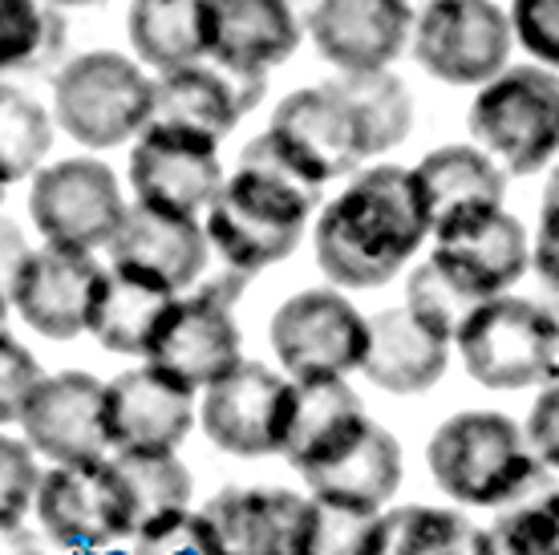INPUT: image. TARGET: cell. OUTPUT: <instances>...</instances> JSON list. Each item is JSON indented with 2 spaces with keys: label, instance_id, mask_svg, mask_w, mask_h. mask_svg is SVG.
I'll return each instance as SVG.
<instances>
[{
  "label": "cell",
  "instance_id": "6da1fadb",
  "mask_svg": "<svg viewBox=\"0 0 559 555\" xmlns=\"http://www.w3.org/2000/svg\"><path fill=\"white\" fill-rule=\"evenodd\" d=\"M430 236L426 203L409 167H361L329 199L312 227L317 264L333 288H381Z\"/></svg>",
  "mask_w": 559,
  "mask_h": 555
},
{
  "label": "cell",
  "instance_id": "7a4b0ae2",
  "mask_svg": "<svg viewBox=\"0 0 559 555\" xmlns=\"http://www.w3.org/2000/svg\"><path fill=\"white\" fill-rule=\"evenodd\" d=\"M321 199L324 187L308 182L267 134H255L203 211L207 248L219 251L227 272L252 280L300 248Z\"/></svg>",
  "mask_w": 559,
  "mask_h": 555
},
{
  "label": "cell",
  "instance_id": "3957f363",
  "mask_svg": "<svg viewBox=\"0 0 559 555\" xmlns=\"http://www.w3.org/2000/svg\"><path fill=\"white\" fill-rule=\"evenodd\" d=\"M433 483L466 507H507L551 483V471L532 459L523 426L499 410H462L433 430L426 446Z\"/></svg>",
  "mask_w": 559,
  "mask_h": 555
},
{
  "label": "cell",
  "instance_id": "277c9868",
  "mask_svg": "<svg viewBox=\"0 0 559 555\" xmlns=\"http://www.w3.org/2000/svg\"><path fill=\"white\" fill-rule=\"evenodd\" d=\"M154 78L118 49L70 57L53 78V130L85 151L127 146L151 126Z\"/></svg>",
  "mask_w": 559,
  "mask_h": 555
},
{
  "label": "cell",
  "instance_id": "5b68a950",
  "mask_svg": "<svg viewBox=\"0 0 559 555\" xmlns=\"http://www.w3.org/2000/svg\"><path fill=\"white\" fill-rule=\"evenodd\" d=\"M471 139L503 175H535L556 158L559 146V85L556 70L507 66L478 85L471 114Z\"/></svg>",
  "mask_w": 559,
  "mask_h": 555
},
{
  "label": "cell",
  "instance_id": "8992f818",
  "mask_svg": "<svg viewBox=\"0 0 559 555\" xmlns=\"http://www.w3.org/2000/svg\"><path fill=\"white\" fill-rule=\"evenodd\" d=\"M248 276L227 272L199 284L191 296H175L158 324L146 365L179 381L182 389H207L243 362V341L236 324V300Z\"/></svg>",
  "mask_w": 559,
  "mask_h": 555
},
{
  "label": "cell",
  "instance_id": "52a82bcc",
  "mask_svg": "<svg viewBox=\"0 0 559 555\" xmlns=\"http://www.w3.org/2000/svg\"><path fill=\"white\" fill-rule=\"evenodd\" d=\"M454 345L466 374L483 389L551 386L556 377V317L523 296H495L478 305L459 329Z\"/></svg>",
  "mask_w": 559,
  "mask_h": 555
},
{
  "label": "cell",
  "instance_id": "ba28073f",
  "mask_svg": "<svg viewBox=\"0 0 559 555\" xmlns=\"http://www.w3.org/2000/svg\"><path fill=\"white\" fill-rule=\"evenodd\" d=\"M511 25L495 0H426L414 13L409 54L433 82L487 85L511 66Z\"/></svg>",
  "mask_w": 559,
  "mask_h": 555
},
{
  "label": "cell",
  "instance_id": "9c48e42d",
  "mask_svg": "<svg viewBox=\"0 0 559 555\" xmlns=\"http://www.w3.org/2000/svg\"><path fill=\"white\" fill-rule=\"evenodd\" d=\"M264 134L317 187L357 175L369 163V139H365L361 114L336 82L293 90L276 106Z\"/></svg>",
  "mask_w": 559,
  "mask_h": 555
},
{
  "label": "cell",
  "instance_id": "30bf717a",
  "mask_svg": "<svg viewBox=\"0 0 559 555\" xmlns=\"http://www.w3.org/2000/svg\"><path fill=\"white\" fill-rule=\"evenodd\" d=\"M122 215H127L122 182L94 154H73V158L49 163L33 175L28 220L53 248L94 256L114 239Z\"/></svg>",
  "mask_w": 559,
  "mask_h": 555
},
{
  "label": "cell",
  "instance_id": "8fae6325",
  "mask_svg": "<svg viewBox=\"0 0 559 555\" xmlns=\"http://www.w3.org/2000/svg\"><path fill=\"white\" fill-rule=\"evenodd\" d=\"M308 499L280 486H227L182 523L195 555H300Z\"/></svg>",
  "mask_w": 559,
  "mask_h": 555
},
{
  "label": "cell",
  "instance_id": "7c38bea8",
  "mask_svg": "<svg viewBox=\"0 0 559 555\" xmlns=\"http://www.w3.org/2000/svg\"><path fill=\"white\" fill-rule=\"evenodd\" d=\"M127 175L139 208L199 220L211 208L215 191L224 187V158L219 142L179 126L151 122L130 146Z\"/></svg>",
  "mask_w": 559,
  "mask_h": 555
},
{
  "label": "cell",
  "instance_id": "4fadbf2b",
  "mask_svg": "<svg viewBox=\"0 0 559 555\" xmlns=\"http://www.w3.org/2000/svg\"><path fill=\"white\" fill-rule=\"evenodd\" d=\"M272 349L296 381L345 377L365 362V317L336 288L296 292L272 317Z\"/></svg>",
  "mask_w": 559,
  "mask_h": 555
},
{
  "label": "cell",
  "instance_id": "5bb4252c",
  "mask_svg": "<svg viewBox=\"0 0 559 555\" xmlns=\"http://www.w3.org/2000/svg\"><path fill=\"white\" fill-rule=\"evenodd\" d=\"M37 519L61 547H110L130 540V499L110 459L66 462L41 474Z\"/></svg>",
  "mask_w": 559,
  "mask_h": 555
},
{
  "label": "cell",
  "instance_id": "9a60e30c",
  "mask_svg": "<svg viewBox=\"0 0 559 555\" xmlns=\"http://www.w3.org/2000/svg\"><path fill=\"white\" fill-rule=\"evenodd\" d=\"M293 414V381L260 362H239L203 393L199 422L207 438L231 459L280 454Z\"/></svg>",
  "mask_w": 559,
  "mask_h": 555
},
{
  "label": "cell",
  "instance_id": "2e32d148",
  "mask_svg": "<svg viewBox=\"0 0 559 555\" xmlns=\"http://www.w3.org/2000/svg\"><path fill=\"white\" fill-rule=\"evenodd\" d=\"M21 426L28 450L57 467L106 459V381L82 369L41 377L21 410Z\"/></svg>",
  "mask_w": 559,
  "mask_h": 555
},
{
  "label": "cell",
  "instance_id": "e0dca14e",
  "mask_svg": "<svg viewBox=\"0 0 559 555\" xmlns=\"http://www.w3.org/2000/svg\"><path fill=\"white\" fill-rule=\"evenodd\" d=\"M317 54L336 73H378L409 49V0H312L305 21Z\"/></svg>",
  "mask_w": 559,
  "mask_h": 555
},
{
  "label": "cell",
  "instance_id": "ac0fdd59",
  "mask_svg": "<svg viewBox=\"0 0 559 555\" xmlns=\"http://www.w3.org/2000/svg\"><path fill=\"white\" fill-rule=\"evenodd\" d=\"M195 426V393L151 365L106 381V442L127 454H175Z\"/></svg>",
  "mask_w": 559,
  "mask_h": 555
},
{
  "label": "cell",
  "instance_id": "d6986e66",
  "mask_svg": "<svg viewBox=\"0 0 559 555\" xmlns=\"http://www.w3.org/2000/svg\"><path fill=\"white\" fill-rule=\"evenodd\" d=\"M102 272L106 268L90 251L53 248V244L33 248L16 280L13 308L33 333L49 341H73L85 333Z\"/></svg>",
  "mask_w": 559,
  "mask_h": 555
},
{
  "label": "cell",
  "instance_id": "ffe728a7",
  "mask_svg": "<svg viewBox=\"0 0 559 555\" xmlns=\"http://www.w3.org/2000/svg\"><path fill=\"white\" fill-rule=\"evenodd\" d=\"M267 94V78H239L211 61L154 78L151 122L179 126L211 142H224L243 114H252Z\"/></svg>",
  "mask_w": 559,
  "mask_h": 555
},
{
  "label": "cell",
  "instance_id": "44dd1931",
  "mask_svg": "<svg viewBox=\"0 0 559 555\" xmlns=\"http://www.w3.org/2000/svg\"><path fill=\"white\" fill-rule=\"evenodd\" d=\"M110 251V268L134 272V276L154 280L167 292H187L203 276L207 268V236L199 220H179V215H163L151 208H127L114 239L106 244Z\"/></svg>",
  "mask_w": 559,
  "mask_h": 555
},
{
  "label": "cell",
  "instance_id": "7402d4cb",
  "mask_svg": "<svg viewBox=\"0 0 559 555\" xmlns=\"http://www.w3.org/2000/svg\"><path fill=\"white\" fill-rule=\"evenodd\" d=\"M433 256L471 292H478L483 300H495L523 280L532 264V244L511 211L495 208L433 232Z\"/></svg>",
  "mask_w": 559,
  "mask_h": 555
},
{
  "label": "cell",
  "instance_id": "603a6c76",
  "mask_svg": "<svg viewBox=\"0 0 559 555\" xmlns=\"http://www.w3.org/2000/svg\"><path fill=\"white\" fill-rule=\"evenodd\" d=\"M211 66L239 78H267L300 45V16L288 0H207Z\"/></svg>",
  "mask_w": 559,
  "mask_h": 555
},
{
  "label": "cell",
  "instance_id": "cb8c5ba5",
  "mask_svg": "<svg viewBox=\"0 0 559 555\" xmlns=\"http://www.w3.org/2000/svg\"><path fill=\"white\" fill-rule=\"evenodd\" d=\"M373 417L365 414L361 398L353 393L345 377H308L293 381V414L280 454L293 471H321L341 459L365 434Z\"/></svg>",
  "mask_w": 559,
  "mask_h": 555
},
{
  "label": "cell",
  "instance_id": "d4e9b609",
  "mask_svg": "<svg viewBox=\"0 0 559 555\" xmlns=\"http://www.w3.org/2000/svg\"><path fill=\"white\" fill-rule=\"evenodd\" d=\"M114 471L130 499V543L139 555H167L182 547V523L191 515V471L175 454H114Z\"/></svg>",
  "mask_w": 559,
  "mask_h": 555
},
{
  "label": "cell",
  "instance_id": "484cf974",
  "mask_svg": "<svg viewBox=\"0 0 559 555\" xmlns=\"http://www.w3.org/2000/svg\"><path fill=\"white\" fill-rule=\"evenodd\" d=\"M450 365V345L421 329L406 308H385L365 317L361 374L385 393L414 398L442 381Z\"/></svg>",
  "mask_w": 559,
  "mask_h": 555
},
{
  "label": "cell",
  "instance_id": "4316f807",
  "mask_svg": "<svg viewBox=\"0 0 559 555\" xmlns=\"http://www.w3.org/2000/svg\"><path fill=\"white\" fill-rule=\"evenodd\" d=\"M414 182H418L421 203H426L430 236L450 223L471 220L478 211L503 208L507 194V175L495 158L478 151L475 142H450V146L430 151L414 167Z\"/></svg>",
  "mask_w": 559,
  "mask_h": 555
},
{
  "label": "cell",
  "instance_id": "83f0119b",
  "mask_svg": "<svg viewBox=\"0 0 559 555\" xmlns=\"http://www.w3.org/2000/svg\"><path fill=\"white\" fill-rule=\"evenodd\" d=\"M127 37L142 70L170 73L211 57L207 0H130Z\"/></svg>",
  "mask_w": 559,
  "mask_h": 555
},
{
  "label": "cell",
  "instance_id": "f1b7e54d",
  "mask_svg": "<svg viewBox=\"0 0 559 555\" xmlns=\"http://www.w3.org/2000/svg\"><path fill=\"white\" fill-rule=\"evenodd\" d=\"M170 300H175V292L158 288L154 280L122 272V268H106L90 320H85V333L110 353L146 357Z\"/></svg>",
  "mask_w": 559,
  "mask_h": 555
},
{
  "label": "cell",
  "instance_id": "f546056e",
  "mask_svg": "<svg viewBox=\"0 0 559 555\" xmlns=\"http://www.w3.org/2000/svg\"><path fill=\"white\" fill-rule=\"evenodd\" d=\"M305 483L312 495L349 503L365 511H381L402 486V442L385 426L369 422L357 442L321 471H308Z\"/></svg>",
  "mask_w": 559,
  "mask_h": 555
},
{
  "label": "cell",
  "instance_id": "4dcf8cb0",
  "mask_svg": "<svg viewBox=\"0 0 559 555\" xmlns=\"http://www.w3.org/2000/svg\"><path fill=\"white\" fill-rule=\"evenodd\" d=\"M478 528L450 507H393L381 515L373 555H475Z\"/></svg>",
  "mask_w": 559,
  "mask_h": 555
},
{
  "label": "cell",
  "instance_id": "1f68e13d",
  "mask_svg": "<svg viewBox=\"0 0 559 555\" xmlns=\"http://www.w3.org/2000/svg\"><path fill=\"white\" fill-rule=\"evenodd\" d=\"M349 102L357 106L365 122V139H369V158L397 151L414 130V97L406 82L393 70L378 73H336L333 78Z\"/></svg>",
  "mask_w": 559,
  "mask_h": 555
},
{
  "label": "cell",
  "instance_id": "d6a6232c",
  "mask_svg": "<svg viewBox=\"0 0 559 555\" xmlns=\"http://www.w3.org/2000/svg\"><path fill=\"white\" fill-rule=\"evenodd\" d=\"M66 45V16L41 0H0V82L45 70Z\"/></svg>",
  "mask_w": 559,
  "mask_h": 555
},
{
  "label": "cell",
  "instance_id": "836d02e7",
  "mask_svg": "<svg viewBox=\"0 0 559 555\" xmlns=\"http://www.w3.org/2000/svg\"><path fill=\"white\" fill-rule=\"evenodd\" d=\"M53 146V118L13 82H0V179L21 182L45 167Z\"/></svg>",
  "mask_w": 559,
  "mask_h": 555
},
{
  "label": "cell",
  "instance_id": "e575fe53",
  "mask_svg": "<svg viewBox=\"0 0 559 555\" xmlns=\"http://www.w3.org/2000/svg\"><path fill=\"white\" fill-rule=\"evenodd\" d=\"M475 555H559L556 483L499 507L487 531L478 528Z\"/></svg>",
  "mask_w": 559,
  "mask_h": 555
},
{
  "label": "cell",
  "instance_id": "d590c367",
  "mask_svg": "<svg viewBox=\"0 0 559 555\" xmlns=\"http://www.w3.org/2000/svg\"><path fill=\"white\" fill-rule=\"evenodd\" d=\"M478 305H487L478 292H471L454 272H450L438 256H426L406 280V312L418 320L421 329H430L438 341H454L459 329L466 324V317L475 312Z\"/></svg>",
  "mask_w": 559,
  "mask_h": 555
},
{
  "label": "cell",
  "instance_id": "8d00e7d4",
  "mask_svg": "<svg viewBox=\"0 0 559 555\" xmlns=\"http://www.w3.org/2000/svg\"><path fill=\"white\" fill-rule=\"evenodd\" d=\"M378 511L308 495L305 547L300 555H373L378 547Z\"/></svg>",
  "mask_w": 559,
  "mask_h": 555
},
{
  "label": "cell",
  "instance_id": "74e56055",
  "mask_svg": "<svg viewBox=\"0 0 559 555\" xmlns=\"http://www.w3.org/2000/svg\"><path fill=\"white\" fill-rule=\"evenodd\" d=\"M37 483H41V471L28 442L0 434V535L21 528V519L33 507Z\"/></svg>",
  "mask_w": 559,
  "mask_h": 555
},
{
  "label": "cell",
  "instance_id": "f35d334b",
  "mask_svg": "<svg viewBox=\"0 0 559 555\" xmlns=\"http://www.w3.org/2000/svg\"><path fill=\"white\" fill-rule=\"evenodd\" d=\"M503 13H507V25H511V42L523 45L544 70H556L559 0H511V9H503Z\"/></svg>",
  "mask_w": 559,
  "mask_h": 555
},
{
  "label": "cell",
  "instance_id": "ab89813d",
  "mask_svg": "<svg viewBox=\"0 0 559 555\" xmlns=\"http://www.w3.org/2000/svg\"><path fill=\"white\" fill-rule=\"evenodd\" d=\"M41 377V362L9 329H0V426L21 422V410Z\"/></svg>",
  "mask_w": 559,
  "mask_h": 555
},
{
  "label": "cell",
  "instance_id": "60d3db41",
  "mask_svg": "<svg viewBox=\"0 0 559 555\" xmlns=\"http://www.w3.org/2000/svg\"><path fill=\"white\" fill-rule=\"evenodd\" d=\"M28 251L33 248H28V236L21 232V223L0 215V324L13 312L16 280H21V268H25Z\"/></svg>",
  "mask_w": 559,
  "mask_h": 555
},
{
  "label": "cell",
  "instance_id": "b9f144b4",
  "mask_svg": "<svg viewBox=\"0 0 559 555\" xmlns=\"http://www.w3.org/2000/svg\"><path fill=\"white\" fill-rule=\"evenodd\" d=\"M523 442H527L535 462H544L547 471L556 467V389L551 386H547V393L535 402L532 422H527V430H523Z\"/></svg>",
  "mask_w": 559,
  "mask_h": 555
},
{
  "label": "cell",
  "instance_id": "7bdbcfd3",
  "mask_svg": "<svg viewBox=\"0 0 559 555\" xmlns=\"http://www.w3.org/2000/svg\"><path fill=\"white\" fill-rule=\"evenodd\" d=\"M556 191L547 194L544 223H539V248H535V264H539V276L547 284H556Z\"/></svg>",
  "mask_w": 559,
  "mask_h": 555
},
{
  "label": "cell",
  "instance_id": "ee69618b",
  "mask_svg": "<svg viewBox=\"0 0 559 555\" xmlns=\"http://www.w3.org/2000/svg\"><path fill=\"white\" fill-rule=\"evenodd\" d=\"M53 9H94V4H106V0H49Z\"/></svg>",
  "mask_w": 559,
  "mask_h": 555
},
{
  "label": "cell",
  "instance_id": "f6af8a7d",
  "mask_svg": "<svg viewBox=\"0 0 559 555\" xmlns=\"http://www.w3.org/2000/svg\"><path fill=\"white\" fill-rule=\"evenodd\" d=\"M4 191H9V182L0 179V203H4Z\"/></svg>",
  "mask_w": 559,
  "mask_h": 555
}]
</instances>
